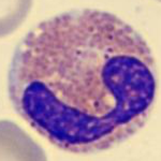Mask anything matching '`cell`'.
I'll list each match as a JSON object with an SVG mask.
<instances>
[{
    "mask_svg": "<svg viewBox=\"0 0 161 161\" xmlns=\"http://www.w3.org/2000/svg\"><path fill=\"white\" fill-rule=\"evenodd\" d=\"M158 1H160V2H161V0H158Z\"/></svg>",
    "mask_w": 161,
    "mask_h": 161,
    "instance_id": "277c9868",
    "label": "cell"
},
{
    "mask_svg": "<svg viewBox=\"0 0 161 161\" xmlns=\"http://www.w3.org/2000/svg\"><path fill=\"white\" fill-rule=\"evenodd\" d=\"M0 161H47L40 145L20 127L0 120Z\"/></svg>",
    "mask_w": 161,
    "mask_h": 161,
    "instance_id": "7a4b0ae2",
    "label": "cell"
},
{
    "mask_svg": "<svg viewBox=\"0 0 161 161\" xmlns=\"http://www.w3.org/2000/svg\"><path fill=\"white\" fill-rule=\"evenodd\" d=\"M33 0H0V38L14 32L29 14Z\"/></svg>",
    "mask_w": 161,
    "mask_h": 161,
    "instance_id": "3957f363",
    "label": "cell"
},
{
    "mask_svg": "<svg viewBox=\"0 0 161 161\" xmlns=\"http://www.w3.org/2000/svg\"><path fill=\"white\" fill-rule=\"evenodd\" d=\"M9 96L58 148L102 152L146 123L157 92L152 50L110 12L83 9L40 23L14 52Z\"/></svg>",
    "mask_w": 161,
    "mask_h": 161,
    "instance_id": "6da1fadb",
    "label": "cell"
}]
</instances>
